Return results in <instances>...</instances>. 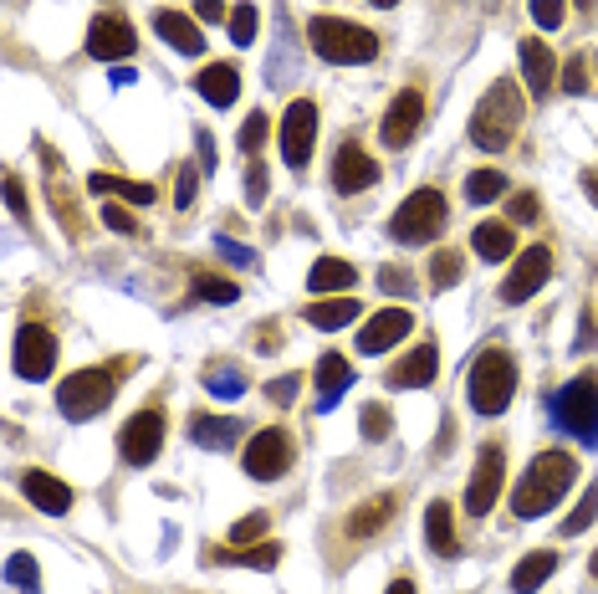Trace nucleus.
Returning a JSON list of instances; mask_svg holds the SVG:
<instances>
[{
  "label": "nucleus",
  "mask_w": 598,
  "mask_h": 594,
  "mask_svg": "<svg viewBox=\"0 0 598 594\" xmlns=\"http://www.w3.org/2000/svg\"><path fill=\"white\" fill-rule=\"evenodd\" d=\"M516 123H522V93H516L512 77H501L481 102H476V113H471V144L476 149H507L516 134Z\"/></svg>",
  "instance_id": "obj_3"
},
{
  "label": "nucleus",
  "mask_w": 598,
  "mask_h": 594,
  "mask_svg": "<svg viewBox=\"0 0 598 594\" xmlns=\"http://www.w3.org/2000/svg\"><path fill=\"white\" fill-rule=\"evenodd\" d=\"M195 11H199V21H220V16H225V5H220V0H195Z\"/></svg>",
  "instance_id": "obj_54"
},
{
  "label": "nucleus",
  "mask_w": 598,
  "mask_h": 594,
  "mask_svg": "<svg viewBox=\"0 0 598 594\" xmlns=\"http://www.w3.org/2000/svg\"><path fill=\"white\" fill-rule=\"evenodd\" d=\"M552 277V252L548 246H527V252L516 256V267L507 272V282H501V303H527V298H537V292L548 288Z\"/></svg>",
  "instance_id": "obj_9"
},
{
  "label": "nucleus",
  "mask_w": 598,
  "mask_h": 594,
  "mask_svg": "<svg viewBox=\"0 0 598 594\" xmlns=\"http://www.w3.org/2000/svg\"><path fill=\"white\" fill-rule=\"evenodd\" d=\"M552 574H558V554H548V548H542V554H527V559L512 569V590L532 594V590H542Z\"/></svg>",
  "instance_id": "obj_28"
},
{
  "label": "nucleus",
  "mask_w": 598,
  "mask_h": 594,
  "mask_svg": "<svg viewBox=\"0 0 598 594\" xmlns=\"http://www.w3.org/2000/svg\"><path fill=\"white\" fill-rule=\"evenodd\" d=\"M425 544H430V554H440V559H455V518H450V502H430L425 508Z\"/></svg>",
  "instance_id": "obj_25"
},
{
  "label": "nucleus",
  "mask_w": 598,
  "mask_h": 594,
  "mask_svg": "<svg viewBox=\"0 0 598 594\" xmlns=\"http://www.w3.org/2000/svg\"><path fill=\"white\" fill-rule=\"evenodd\" d=\"M552 415H558V425L573 431L583 446H598V374H578V379H568V390L558 395Z\"/></svg>",
  "instance_id": "obj_7"
},
{
  "label": "nucleus",
  "mask_w": 598,
  "mask_h": 594,
  "mask_svg": "<svg viewBox=\"0 0 598 594\" xmlns=\"http://www.w3.org/2000/svg\"><path fill=\"white\" fill-rule=\"evenodd\" d=\"M195 149H199V170L210 174V170H216V144H210V134H205V129L195 134Z\"/></svg>",
  "instance_id": "obj_52"
},
{
  "label": "nucleus",
  "mask_w": 598,
  "mask_h": 594,
  "mask_svg": "<svg viewBox=\"0 0 598 594\" xmlns=\"http://www.w3.org/2000/svg\"><path fill=\"white\" fill-rule=\"evenodd\" d=\"M537 210H542V201H537V195H512V205H507V216H512L516 226H527V221H537Z\"/></svg>",
  "instance_id": "obj_45"
},
{
  "label": "nucleus",
  "mask_w": 598,
  "mask_h": 594,
  "mask_svg": "<svg viewBox=\"0 0 598 594\" xmlns=\"http://www.w3.org/2000/svg\"><path fill=\"white\" fill-rule=\"evenodd\" d=\"M583 195L598 205V174H594V170H583Z\"/></svg>",
  "instance_id": "obj_56"
},
{
  "label": "nucleus",
  "mask_w": 598,
  "mask_h": 594,
  "mask_svg": "<svg viewBox=\"0 0 598 594\" xmlns=\"http://www.w3.org/2000/svg\"><path fill=\"white\" fill-rule=\"evenodd\" d=\"M261 533H266V512H251V518H241V523L231 528V544L246 548V544H256Z\"/></svg>",
  "instance_id": "obj_42"
},
{
  "label": "nucleus",
  "mask_w": 598,
  "mask_h": 594,
  "mask_svg": "<svg viewBox=\"0 0 598 594\" xmlns=\"http://www.w3.org/2000/svg\"><path fill=\"white\" fill-rule=\"evenodd\" d=\"M154 32L164 36L174 51H184V57H199L205 51V36H199V26L184 11H154Z\"/></svg>",
  "instance_id": "obj_23"
},
{
  "label": "nucleus",
  "mask_w": 598,
  "mask_h": 594,
  "mask_svg": "<svg viewBox=\"0 0 598 594\" xmlns=\"http://www.w3.org/2000/svg\"><path fill=\"white\" fill-rule=\"evenodd\" d=\"M113 395H118L113 369H77L72 379H62L57 410H62L66 421H93V415H102V410L113 405Z\"/></svg>",
  "instance_id": "obj_6"
},
{
  "label": "nucleus",
  "mask_w": 598,
  "mask_h": 594,
  "mask_svg": "<svg viewBox=\"0 0 598 594\" xmlns=\"http://www.w3.org/2000/svg\"><path fill=\"white\" fill-rule=\"evenodd\" d=\"M87 51H93L98 62H129L133 51H138V36H133V26L123 16L102 11V16H93V26H87Z\"/></svg>",
  "instance_id": "obj_14"
},
{
  "label": "nucleus",
  "mask_w": 598,
  "mask_h": 594,
  "mask_svg": "<svg viewBox=\"0 0 598 594\" xmlns=\"http://www.w3.org/2000/svg\"><path fill=\"white\" fill-rule=\"evenodd\" d=\"M349 359L343 354H322L317 359V374H313V385H317V410H332L338 400H343V390H349Z\"/></svg>",
  "instance_id": "obj_22"
},
{
  "label": "nucleus",
  "mask_w": 598,
  "mask_h": 594,
  "mask_svg": "<svg viewBox=\"0 0 598 594\" xmlns=\"http://www.w3.org/2000/svg\"><path fill=\"white\" fill-rule=\"evenodd\" d=\"M501 482H507V457H501V446H486L481 457H476V472H471V482H465V512L486 518V512L497 508Z\"/></svg>",
  "instance_id": "obj_12"
},
{
  "label": "nucleus",
  "mask_w": 598,
  "mask_h": 594,
  "mask_svg": "<svg viewBox=\"0 0 598 594\" xmlns=\"http://www.w3.org/2000/svg\"><path fill=\"white\" fill-rule=\"evenodd\" d=\"M573 5H578V11H594V0H573Z\"/></svg>",
  "instance_id": "obj_59"
},
{
  "label": "nucleus",
  "mask_w": 598,
  "mask_h": 594,
  "mask_svg": "<svg viewBox=\"0 0 598 594\" xmlns=\"http://www.w3.org/2000/svg\"><path fill=\"white\" fill-rule=\"evenodd\" d=\"M220 563H246V569H277V559H282V544H256V548H225V554H216Z\"/></svg>",
  "instance_id": "obj_32"
},
{
  "label": "nucleus",
  "mask_w": 598,
  "mask_h": 594,
  "mask_svg": "<svg viewBox=\"0 0 598 594\" xmlns=\"http://www.w3.org/2000/svg\"><path fill=\"white\" fill-rule=\"evenodd\" d=\"M563 87L568 93H588V68H583V57H573L563 68Z\"/></svg>",
  "instance_id": "obj_49"
},
{
  "label": "nucleus",
  "mask_w": 598,
  "mask_h": 594,
  "mask_svg": "<svg viewBox=\"0 0 598 594\" xmlns=\"http://www.w3.org/2000/svg\"><path fill=\"white\" fill-rule=\"evenodd\" d=\"M102 226H108V231H118V237H129V231H133V216L123 210V205H102Z\"/></svg>",
  "instance_id": "obj_47"
},
{
  "label": "nucleus",
  "mask_w": 598,
  "mask_h": 594,
  "mask_svg": "<svg viewBox=\"0 0 598 594\" xmlns=\"http://www.w3.org/2000/svg\"><path fill=\"white\" fill-rule=\"evenodd\" d=\"M195 93L210 102V108H231L235 93H241V72H235L231 62H210V68H199Z\"/></svg>",
  "instance_id": "obj_21"
},
{
  "label": "nucleus",
  "mask_w": 598,
  "mask_h": 594,
  "mask_svg": "<svg viewBox=\"0 0 598 594\" xmlns=\"http://www.w3.org/2000/svg\"><path fill=\"white\" fill-rule=\"evenodd\" d=\"M21 493L32 497V502H36V508H41V512H51V518H62V512L72 508V487H66L62 476L36 472V466H32V472H26V476H21Z\"/></svg>",
  "instance_id": "obj_20"
},
{
  "label": "nucleus",
  "mask_w": 598,
  "mask_h": 594,
  "mask_svg": "<svg viewBox=\"0 0 598 594\" xmlns=\"http://www.w3.org/2000/svg\"><path fill=\"white\" fill-rule=\"evenodd\" d=\"M313 144H317V108H313V98H297L282 119V159L292 170H307Z\"/></svg>",
  "instance_id": "obj_13"
},
{
  "label": "nucleus",
  "mask_w": 598,
  "mask_h": 594,
  "mask_svg": "<svg viewBox=\"0 0 598 594\" xmlns=\"http://www.w3.org/2000/svg\"><path fill=\"white\" fill-rule=\"evenodd\" d=\"M307 41L322 62L332 68H358V62H374L379 57V36L353 26V21H338V16H313L307 21Z\"/></svg>",
  "instance_id": "obj_2"
},
{
  "label": "nucleus",
  "mask_w": 598,
  "mask_h": 594,
  "mask_svg": "<svg viewBox=\"0 0 598 594\" xmlns=\"http://www.w3.org/2000/svg\"><path fill=\"white\" fill-rule=\"evenodd\" d=\"M195 298H205V303H235V298H241V288H235V282H225V277H205L199 272L195 277Z\"/></svg>",
  "instance_id": "obj_38"
},
{
  "label": "nucleus",
  "mask_w": 598,
  "mask_h": 594,
  "mask_svg": "<svg viewBox=\"0 0 598 594\" xmlns=\"http://www.w3.org/2000/svg\"><path fill=\"white\" fill-rule=\"evenodd\" d=\"M266 134H271V123H266V113H251L246 119V129H241V149L246 154H256L266 144Z\"/></svg>",
  "instance_id": "obj_44"
},
{
  "label": "nucleus",
  "mask_w": 598,
  "mask_h": 594,
  "mask_svg": "<svg viewBox=\"0 0 598 594\" xmlns=\"http://www.w3.org/2000/svg\"><path fill=\"white\" fill-rule=\"evenodd\" d=\"M389 594H415V584H410V579H394V584H389Z\"/></svg>",
  "instance_id": "obj_57"
},
{
  "label": "nucleus",
  "mask_w": 598,
  "mask_h": 594,
  "mask_svg": "<svg viewBox=\"0 0 598 594\" xmlns=\"http://www.w3.org/2000/svg\"><path fill=\"white\" fill-rule=\"evenodd\" d=\"M461 272H465L461 252H435V262H430V282H435V288H455Z\"/></svg>",
  "instance_id": "obj_37"
},
{
  "label": "nucleus",
  "mask_w": 598,
  "mask_h": 594,
  "mask_svg": "<svg viewBox=\"0 0 598 594\" xmlns=\"http://www.w3.org/2000/svg\"><path fill=\"white\" fill-rule=\"evenodd\" d=\"M435 364H440L435 343H419V349H410V354H404L394 369H389V390H425V385L435 379Z\"/></svg>",
  "instance_id": "obj_19"
},
{
  "label": "nucleus",
  "mask_w": 598,
  "mask_h": 594,
  "mask_svg": "<svg viewBox=\"0 0 598 594\" xmlns=\"http://www.w3.org/2000/svg\"><path fill=\"white\" fill-rule=\"evenodd\" d=\"M5 205H11V216H21V221H26V190H21L16 174H5Z\"/></svg>",
  "instance_id": "obj_51"
},
{
  "label": "nucleus",
  "mask_w": 598,
  "mask_h": 594,
  "mask_svg": "<svg viewBox=\"0 0 598 594\" xmlns=\"http://www.w3.org/2000/svg\"><path fill=\"white\" fill-rule=\"evenodd\" d=\"M594 334H598L594 313H583V318H578V339H573V343H578V349H594Z\"/></svg>",
  "instance_id": "obj_53"
},
{
  "label": "nucleus",
  "mask_w": 598,
  "mask_h": 594,
  "mask_svg": "<svg viewBox=\"0 0 598 594\" xmlns=\"http://www.w3.org/2000/svg\"><path fill=\"white\" fill-rule=\"evenodd\" d=\"M297 379H302V374H282V379H271V385H266V395H271L277 405H292V400H297Z\"/></svg>",
  "instance_id": "obj_46"
},
{
  "label": "nucleus",
  "mask_w": 598,
  "mask_h": 594,
  "mask_svg": "<svg viewBox=\"0 0 598 594\" xmlns=\"http://www.w3.org/2000/svg\"><path fill=\"white\" fill-rule=\"evenodd\" d=\"M379 185V165L374 154H364V144H343L338 159H332V190L338 195H358V190Z\"/></svg>",
  "instance_id": "obj_15"
},
{
  "label": "nucleus",
  "mask_w": 598,
  "mask_h": 594,
  "mask_svg": "<svg viewBox=\"0 0 598 594\" xmlns=\"http://www.w3.org/2000/svg\"><path fill=\"white\" fill-rule=\"evenodd\" d=\"M358 318V303L353 298H322V303H307V323L332 334V328H343V323Z\"/></svg>",
  "instance_id": "obj_31"
},
{
  "label": "nucleus",
  "mask_w": 598,
  "mask_h": 594,
  "mask_svg": "<svg viewBox=\"0 0 598 594\" xmlns=\"http://www.w3.org/2000/svg\"><path fill=\"white\" fill-rule=\"evenodd\" d=\"M578 482V461L568 451H542V457L527 466V476L516 482L512 493V512L516 518H542L568 497V487Z\"/></svg>",
  "instance_id": "obj_1"
},
{
  "label": "nucleus",
  "mask_w": 598,
  "mask_h": 594,
  "mask_svg": "<svg viewBox=\"0 0 598 594\" xmlns=\"http://www.w3.org/2000/svg\"><path fill=\"white\" fill-rule=\"evenodd\" d=\"M450 221V205L440 190H415V195H404V205L394 210V221H389V237L404 241V246H425V241H435L440 231H446Z\"/></svg>",
  "instance_id": "obj_5"
},
{
  "label": "nucleus",
  "mask_w": 598,
  "mask_h": 594,
  "mask_svg": "<svg viewBox=\"0 0 598 594\" xmlns=\"http://www.w3.org/2000/svg\"><path fill=\"white\" fill-rule=\"evenodd\" d=\"M379 288L389 292V298H410V292H415V277L404 272V267H383V272H379Z\"/></svg>",
  "instance_id": "obj_43"
},
{
  "label": "nucleus",
  "mask_w": 598,
  "mask_h": 594,
  "mask_svg": "<svg viewBox=\"0 0 598 594\" xmlns=\"http://www.w3.org/2000/svg\"><path fill=\"white\" fill-rule=\"evenodd\" d=\"M410 328H415L410 307H383V313H374V318L364 323L358 349H364V354H389L399 339H410Z\"/></svg>",
  "instance_id": "obj_17"
},
{
  "label": "nucleus",
  "mask_w": 598,
  "mask_h": 594,
  "mask_svg": "<svg viewBox=\"0 0 598 594\" xmlns=\"http://www.w3.org/2000/svg\"><path fill=\"white\" fill-rule=\"evenodd\" d=\"M199 174H205V170H195V165H190V170H180V190H174V205H180V210H184V205H190V201H195Z\"/></svg>",
  "instance_id": "obj_50"
},
{
  "label": "nucleus",
  "mask_w": 598,
  "mask_h": 594,
  "mask_svg": "<svg viewBox=\"0 0 598 594\" xmlns=\"http://www.w3.org/2000/svg\"><path fill=\"white\" fill-rule=\"evenodd\" d=\"M5 579H11L21 594H36V590H41V569H36L32 554H11V559H5Z\"/></svg>",
  "instance_id": "obj_35"
},
{
  "label": "nucleus",
  "mask_w": 598,
  "mask_h": 594,
  "mask_svg": "<svg viewBox=\"0 0 598 594\" xmlns=\"http://www.w3.org/2000/svg\"><path fill=\"white\" fill-rule=\"evenodd\" d=\"M588 574H594V579H598V548H594V559H588Z\"/></svg>",
  "instance_id": "obj_58"
},
{
  "label": "nucleus",
  "mask_w": 598,
  "mask_h": 594,
  "mask_svg": "<svg viewBox=\"0 0 598 594\" xmlns=\"http://www.w3.org/2000/svg\"><path fill=\"white\" fill-rule=\"evenodd\" d=\"M594 518H598V482H588V487H583V497H578V508L563 518V538H578V533L594 523Z\"/></svg>",
  "instance_id": "obj_34"
},
{
  "label": "nucleus",
  "mask_w": 598,
  "mask_h": 594,
  "mask_svg": "<svg viewBox=\"0 0 598 594\" xmlns=\"http://www.w3.org/2000/svg\"><path fill=\"white\" fill-rule=\"evenodd\" d=\"M21 379H47L57 364V339H51L47 323H21L16 328V354H11Z\"/></svg>",
  "instance_id": "obj_10"
},
{
  "label": "nucleus",
  "mask_w": 598,
  "mask_h": 594,
  "mask_svg": "<svg viewBox=\"0 0 598 594\" xmlns=\"http://www.w3.org/2000/svg\"><path fill=\"white\" fill-rule=\"evenodd\" d=\"M374 5H399V0H374Z\"/></svg>",
  "instance_id": "obj_60"
},
{
  "label": "nucleus",
  "mask_w": 598,
  "mask_h": 594,
  "mask_svg": "<svg viewBox=\"0 0 598 594\" xmlns=\"http://www.w3.org/2000/svg\"><path fill=\"white\" fill-rule=\"evenodd\" d=\"M465 395H471V410H476V415H501L516 395V359L507 354V349H486V354L471 364Z\"/></svg>",
  "instance_id": "obj_4"
},
{
  "label": "nucleus",
  "mask_w": 598,
  "mask_h": 594,
  "mask_svg": "<svg viewBox=\"0 0 598 594\" xmlns=\"http://www.w3.org/2000/svg\"><path fill=\"white\" fill-rule=\"evenodd\" d=\"M497 195H507V174H497V170H476L471 180H465V201H471V205H491Z\"/></svg>",
  "instance_id": "obj_33"
},
{
  "label": "nucleus",
  "mask_w": 598,
  "mask_h": 594,
  "mask_svg": "<svg viewBox=\"0 0 598 594\" xmlns=\"http://www.w3.org/2000/svg\"><path fill=\"white\" fill-rule=\"evenodd\" d=\"M216 246H220V252H225V256H231V262H246V267H251V262H256V256H251L246 246H235V241H216Z\"/></svg>",
  "instance_id": "obj_55"
},
{
  "label": "nucleus",
  "mask_w": 598,
  "mask_h": 594,
  "mask_svg": "<svg viewBox=\"0 0 598 594\" xmlns=\"http://www.w3.org/2000/svg\"><path fill=\"white\" fill-rule=\"evenodd\" d=\"M159 446H164V410H138L129 425H123V436H118V451L129 466H149L159 457Z\"/></svg>",
  "instance_id": "obj_11"
},
{
  "label": "nucleus",
  "mask_w": 598,
  "mask_h": 594,
  "mask_svg": "<svg viewBox=\"0 0 598 594\" xmlns=\"http://www.w3.org/2000/svg\"><path fill=\"white\" fill-rule=\"evenodd\" d=\"M235 436H241V421H231V415H195L190 421V441L205 451H225V446H235Z\"/></svg>",
  "instance_id": "obj_24"
},
{
  "label": "nucleus",
  "mask_w": 598,
  "mask_h": 594,
  "mask_svg": "<svg viewBox=\"0 0 598 594\" xmlns=\"http://www.w3.org/2000/svg\"><path fill=\"white\" fill-rule=\"evenodd\" d=\"M419 119H425V98H419L415 87H404V93L389 102V113H383V129H379L383 144H389V149H404V144L419 134Z\"/></svg>",
  "instance_id": "obj_16"
},
{
  "label": "nucleus",
  "mask_w": 598,
  "mask_h": 594,
  "mask_svg": "<svg viewBox=\"0 0 598 594\" xmlns=\"http://www.w3.org/2000/svg\"><path fill=\"white\" fill-rule=\"evenodd\" d=\"M205 390L216 395V400H235V395H246V374L231 369V364H216L210 379H205Z\"/></svg>",
  "instance_id": "obj_36"
},
{
  "label": "nucleus",
  "mask_w": 598,
  "mask_h": 594,
  "mask_svg": "<svg viewBox=\"0 0 598 594\" xmlns=\"http://www.w3.org/2000/svg\"><path fill=\"white\" fill-rule=\"evenodd\" d=\"M292 457H297L292 436H286L282 425H271V431H256L246 441L241 466H246V476H256V482H277V476L292 472Z\"/></svg>",
  "instance_id": "obj_8"
},
{
  "label": "nucleus",
  "mask_w": 598,
  "mask_h": 594,
  "mask_svg": "<svg viewBox=\"0 0 598 594\" xmlns=\"http://www.w3.org/2000/svg\"><path fill=\"white\" fill-rule=\"evenodd\" d=\"M231 41L235 47H251V41H256V5H235L231 11Z\"/></svg>",
  "instance_id": "obj_40"
},
{
  "label": "nucleus",
  "mask_w": 598,
  "mask_h": 594,
  "mask_svg": "<svg viewBox=\"0 0 598 594\" xmlns=\"http://www.w3.org/2000/svg\"><path fill=\"white\" fill-rule=\"evenodd\" d=\"M563 11H568V0H532V21H537L542 32L563 26Z\"/></svg>",
  "instance_id": "obj_41"
},
{
  "label": "nucleus",
  "mask_w": 598,
  "mask_h": 594,
  "mask_svg": "<svg viewBox=\"0 0 598 594\" xmlns=\"http://www.w3.org/2000/svg\"><path fill=\"white\" fill-rule=\"evenodd\" d=\"M358 431H364V441H389L394 415H389L383 405H364V415H358Z\"/></svg>",
  "instance_id": "obj_39"
},
{
  "label": "nucleus",
  "mask_w": 598,
  "mask_h": 594,
  "mask_svg": "<svg viewBox=\"0 0 598 594\" xmlns=\"http://www.w3.org/2000/svg\"><path fill=\"white\" fill-rule=\"evenodd\" d=\"M471 246H476L481 262H507V256H516L512 226H501V221H481V226H476V231H471Z\"/></svg>",
  "instance_id": "obj_26"
},
{
  "label": "nucleus",
  "mask_w": 598,
  "mask_h": 594,
  "mask_svg": "<svg viewBox=\"0 0 598 594\" xmlns=\"http://www.w3.org/2000/svg\"><path fill=\"white\" fill-rule=\"evenodd\" d=\"M87 190H93V195H118V201H129V205H154V185H144V180H118V174H87Z\"/></svg>",
  "instance_id": "obj_29"
},
{
  "label": "nucleus",
  "mask_w": 598,
  "mask_h": 594,
  "mask_svg": "<svg viewBox=\"0 0 598 594\" xmlns=\"http://www.w3.org/2000/svg\"><path fill=\"white\" fill-rule=\"evenodd\" d=\"M516 57H522V77H527V93L532 98H542L552 87V77H558V57H552L548 41H537V36H527L522 47H516Z\"/></svg>",
  "instance_id": "obj_18"
},
{
  "label": "nucleus",
  "mask_w": 598,
  "mask_h": 594,
  "mask_svg": "<svg viewBox=\"0 0 598 594\" xmlns=\"http://www.w3.org/2000/svg\"><path fill=\"white\" fill-rule=\"evenodd\" d=\"M266 201V165H251L246 170V205H261Z\"/></svg>",
  "instance_id": "obj_48"
},
{
  "label": "nucleus",
  "mask_w": 598,
  "mask_h": 594,
  "mask_svg": "<svg viewBox=\"0 0 598 594\" xmlns=\"http://www.w3.org/2000/svg\"><path fill=\"white\" fill-rule=\"evenodd\" d=\"M353 282H358V272H353L349 262H338V256H322V262H313V272H307V288L313 292H349Z\"/></svg>",
  "instance_id": "obj_27"
},
{
  "label": "nucleus",
  "mask_w": 598,
  "mask_h": 594,
  "mask_svg": "<svg viewBox=\"0 0 598 594\" xmlns=\"http://www.w3.org/2000/svg\"><path fill=\"white\" fill-rule=\"evenodd\" d=\"M389 518H394V497L383 493V497H374V502H364V508H353L343 528H349L353 538H368V533H379Z\"/></svg>",
  "instance_id": "obj_30"
}]
</instances>
